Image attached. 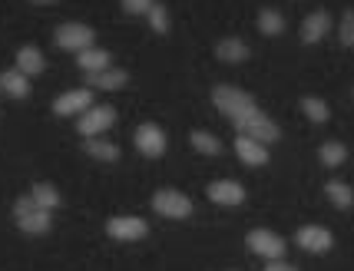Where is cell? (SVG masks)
<instances>
[{
	"label": "cell",
	"instance_id": "obj_1",
	"mask_svg": "<svg viewBox=\"0 0 354 271\" xmlns=\"http://www.w3.org/2000/svg\"><path fill=\"white\" fill-rule=\"evenodd\" d=\"M14 218L17 225H20V232H27V235H46L50 232V225H53V215L46 209H40L37 202H33V196H20L14 202Z\"/></svg>",
	"mask_w": 354,
	"mask_h": 271
},
{
	"label": "cell",
	"instance_id": "obj_2",
	"mask_svg": "<svg viewBox=\"0 0 354 271\" xmlns=\"http://www.w3.org/2000/svg\"><path fill=\"white\" fill-rule=\"evenodd\" d=\"M212 103H216L225 116H232L235 122L252 116V113H259L255 100H252L245 90H239V86H216V90H212Z\"/></svg>",
	"mask_w": 354,
	"mask_h": 271
},
{
	"label": "cell",
	"instance_id": "obj_3",
	"mask_svg": "<svg viewBox=\"0 0 354 271\" xmlns=\"http://www.w3.org/2000/svg\"><path fill=\"white\" fill-rule=\"evenodd\" d=\"M153 209L166 218H189L192 215V198L176 192V189H159L153 196Z\"/></svg>",
	"mask_w": 354,
	"mask_h": 271
},
{
	"label": "cell",
	"instance_id": "obj_4",
	"mask_svg": "<svg viewBox=\"0 0 354 271\" xmlns=\"http://www.w3.org/2000/svg\"><path fill=\"white\" fill-rule=\"evenodd\" d=\"M235 126H239V136L259 139V142H275L278 136H281V133H278V126L265 116L262 109H259V113H252V116H245V120H239Z\"/></svg>",
	"mask_w": 354,
	"mask_h": 271
},
{
	"label": "cell",
	"instance_id": "obj_5",
	"mask_svg": "<svg viewBox=\"0 0 354 271\" xmlns=\"http://www.w3.org/2000/svg\"><path fill=\"white\" fill-rule=\"evenodd\" d=\"M53 40H57V46H63V50H77L80 53V50L93 46L96 33H93V27H86V24H63V27H57Z\"/></svg>",
	"mask_w": 354,
	"mask_h": 271
},
{
	"label": "cell",
	"instance_id": "obj_6",
	"mask_svg": "<svg viewBox=\"0 0 354 271\" xmlns=\"http://www.w3.org/2000/svg\"><path fill=\"white\" fill-rule=\"evenodd\" d=\"M106 235L116 241H139L149 235V225L142 218H136V215H120V218L106 222Z\"/></svg>",
	"mask_w": 354,
	"mask_h": 271
},
{
	"label": "cell",
	"instance_id": "obj_7",
	"mask_svg": "<svg viewBox=\"0 0 354 271\" xmlns=\"http://www.w3.org/2000/svg\"><path fill=\"white\" fill-rule=\"evenodd\" d=\"M245 241H248V248H252L255 255L272 258V261H278V258L285 255V239L275 235V232H268V228H255V232H248Z\"/></svg>",
	"mask_w": 354,
	"mask_h": 271
},
{
	"label": "cell",
	"instance_id": "obj_8",
	"mask_svg": "<svg viewBox=\"0 0 354 271\" xmlns=\"http://www.w3.org/2000/svg\"><path fill=\"white\" fill-rule=\"evenodd\" d=\"M113 122H116V109H113V106H90V109L83 113V120L77 122V129L90 139V136H96V133H106Z\"/></svg>",
	"mask_w": 354,
	"mask_h": 271
},
{
	"label": "cell",
	"instance_id": "obj_9",
	"mask_svg": "<svg viewBox=\"0 0 354 271\" xmlns=\"http://www.w3.org/2000/svg\"><path fill=\"white\" fill-rule=\"evenodd\" d=\"M136 149L149 159H159L166 152V133L156 126V122H142L136 129Z\"/></svg>",
	"mask_w": 354,
	"mask_h": 271
},
{
	"label": "cell",
	"instance_id": "obj_10",
	"mask_svg": "<svg viewBox=\"0 0 354 271\" xmlns=\"http://www.w3.org/2000/svg\"><path fill=\"white\" fill-rule=\"evenodd\" d=\"M295 241H298V245H301L305 252H315V255H322V252H328V248L335 245V235H331L328 228H322V225H305V228H298Z\"/></svg>",
	"mask_w": 354,
	"mask_h": 271
},
{
	"label": "cell",
	"instance_id": "obj_11",
	"mask_svg": "<svg viewBox=\"0 0 354 271\" xmlns=\"http://www.w3.org/2000/svg\"><path fill=\"white\" fill-rule=\"evenodd\" d=\"M90 106H93V93L86 86V90H70L63 96H57L53 100V113L57 116H73V113H86Z\"/></svg>",
	"mask_w": 354,
	"mask_h": 271
},
{
	"label": "cell",
	"instance_id": "obj_12",
	"mask_svg": "<svg viewBox=\"0 0 354 271\" xmlns=\"http://www.w3.org/2000/svg\"><path fill=\"white\" fill-rule=\"evenodd\" d=\"M209 198H212L216 205H242V202H245V189L232 179H218L209 185Z\"/></svg>",
	"mask_w": 354,
	"mask_h": 271
},
{
	"label": "cell",
	"instance_id": "obj_13",
	"mask_svg": "<svg viewBox=\"0 0 354 271\" xmlns=\"http://www.w3.org/2000/svg\"><path fill=\"white\" fill-rule=\"evenodd\" d=\"M126 80H129V73H126V70L106 66V70L86 73V86H90V90H120V86H126Z\"/></svg>",
	"mask_w": 354,
	"mask_h": 271
},
{
	"label": "cell",
	"instance_id": "obj_14",
	"mask_svg": "<svg viewBox=\"0 0 354 271\" xmlns=\"http://www.w3.org/2000/svg\"><path fill=\"white\" fill-rule=\"evenodd\" d=\"M235 152H239V159H242L245 166H265V162H268V149H265V142L248 139V136H239V139H235Z\"/></svg>",
	"mask_w": 354,
	"mask_h": 271
},
{
	"label": "cell",
	"instance_id": "obj_15",
	"mask_svg": "<svg viewBox=\"0 0 354 271\" xmlns=\"http://www.w3.org/2000/svg\"><path fill=\"white\" fill-rule=\"evenodd\" d=\"M328 30H331V17H328V10H315V14H308L301 20V40H305V44H318Z\"/></svg>",
	"mask_w": 354,
	"mask_h": 271
},
{
	"label": "cell",
	"instance_id": "obj_16",
	"mask_svg": "<svg viewBox=\"0 0 354 271\" xmlns=\"http://www.w3.org/2000/svg\"><path fill=\"white\" fill-rule=\"evenodd\" d=\"M248 44L245 40H239V37H225V40H218L216 44V57L218 60H225V63H242L248 60Z\"/></svg>",
	"mask_w": 354,
	"mask_h": 271
},
{
	"label": "cell",
	"instance_id": "obj_17",
	"mask_svg": "<svg viewBox=\"0 0 354 271\" xmlns=\"http://www.w3.org/2000/svg\"><path fill=\"white\" fill-rule=\"evenodd\" d=\"M44 66H46V60H44V53H40L37 46H20V50H17V70H20V73L40 76L44 73Z\"/></svg>",
	"mask_w": 354,
	"mask_h": 271
},
{
	"label": "cell",
	"instance_id": "obj_18",
	"mask_svg": "<svg viewBox=\"0 0 354 271\" xmlns=\"http://www.w3.org/2000/svg\"><path fill=\"white\" fill-rule=\"evenodd\" d=\"M0 90L10 93L14 100H24V96H30V76L20 70H7V73H0Z\"/></svg>",
	"mask_w": 354,
	"mask_h": 271
},
{
	"label": "cell",
	"instance_id": "obj_19",
	"mask_svg": "<svg viewBox=\"0 0 354 271\" xmlns=\"http://www.w3.org/2000/svg\"><path fill=\"white\" fill-rule=\"evenodd\" d=\"M77 66L83 70V73L106 70V66H109V53H106V50H100V46H86V50H80V53H77Z\"/></svg>",
	"mask_w": 354,
	"mask_h": 271
},
{
	"label": "cell",
	"instance_id": "obj_20",
	"mask_svg": "<svg viewBox=\"0 0 354 271\" xmlns=\"http://www.w3.org/2000/svg\"><path fill=\"white\" fill-rule=\"evenodd\" d=\"M30 196H33V202L40 205V209H46V212H53V209H60V192H57V185H50V182H37L30 189Z\"/></svg>",
	"mask_w": 354,
	"mask_h": 271
},
{
	"label": "cell",
	"instance_id": "obj_21",
	"mask_svg": "<svg viewBox=\"0 0 354 271\" xmlns=\"http://www.w3.org/2000/svg\"><path fill=\"white\" fill-rule=\"evenodd\" d=\"M83 149H86V156L100 159V162H116V159H120V146H113V142H106V139H96V136L86 139Z\"/></svg>",
	"mask_w": 354,
	"mask_h": 271
},
{
	"label": "cell",
	"instance_id": "obj_22",
	"mask_svg": "<svg viewBox=\"0 0 354 271\" xmlns=\"http://www.w3.org/2000/svg\"><path fill=\"white\" fill-rule=\"evenodd\" d=\"M324 192H328V198H331L338 209H351V205H354V189L348 185V182L331 179L328 185H324Z\"/></svg>",
	"mask_w": 354,
	"mask_h": 271
},
{
	"label": "cell",
	"instance_id": "obj_23",
	"mask_svg": "<svg viewBox=\"0 0 354 271\" xmlns=\"http://www.w3.org/2000/svg\"><path fill=\"white\" fill-rule=\"evenodd\" d=\"M189 142H192L196 152H202V156H218V152H222V142H218L212 133H202V129H196V133L189 136Z\"/></svg>",
	"mask_w": 354,
	"mask_h": 271
},
{
	"label": "cell",
	"instance_id": "obj_24",
	"mask_svg": "<svg viewBox=\"0 0 354 271\" xmlns=\"http://www.w3.org/2000/svg\"><path fill=\"white\" fill-rule=\"evenodd\" d=\"M259 30L268 33V37H278V33L285 30V17L272 10V7H265L262 14H259Z\"/></svg>",
	"mask_w": 354,
	"mask_h": 271
},
{
	"label": "cell",
	"instance_id": "obj_25",
	"mask_svg": "<svg viewBox=\"0 0 354 271\" xmlns=\"http://www.w3.org/2000/svg\"><path fill=\"white\" fill-rule=\"evenodd\" d=\"M301 109H305V116H308L311 122H328V103L324 100H318V96H305L301 100Z\"/></svg>",
	"mask_w": 354,
	"mask_h": 271
},
{
	"label": "cell",
	"instance_id": "obj_26",
	"mask_svg": "<svg viewBox=\"0 0 354 271\" xmlns=\"http://www.w3.org/2000/svg\"><path fill=\"white\" fill-rule=\"evenodd\" d=\"M318 159H322L324 166H341V162H344V159H348V149H344V146H341V142H324L322 149H318Z\"/></svg>",
	"mask_w": 354,
	"mask_h": 271
},
{
	"label": "cell",
	"instance_id": "obj_27",
	"mask_svg": "<svg viewBox=\"0 0 354 271\" xmlns=\"http://www.w3.org/2000/svg\"><path fill=\"white\" fill-rule=\"evenodd\" d=\"M146 17H149V27H153L156 33H169V10H166L162 3H153Z\"/></svg>",
	"mask_w": 354,
	"mask_h": 271
},
{
	"label": "cell",
	"instance_id": "obj_28",
	"mask_svg": "<svg viewBox=\"0 0 354 271\" xmlns=\"http://www.w3.org/2000/svg\"><path fill=\"white\" fill-rule=\"evenodd\" d=\"M338 37L344 46H354V10H344L341 17V27H338Z\"/></svg>",
	"mask_w": 354,
	"mask_h": 271
},
{
	"label": "cell",
	"instance_id": "obj_29",
	"mask_svg": "<svg viewBox=\"0 0 354 271\" xmlns=\"http://www.w3.org/2000/svg\"><path fill=\"white\" fill-rule=\"evenodd\" d=\"M156 0H123V10L126 14H149Z\"/></svg>",
	"mask_w": 354,
	"mask_h": 271
},
{
	"label": "cell",
	"instance_id": "obj_30",
	"mask_svg": "<svg viewBox=\"0 0 354 271\" xmlns=\"http://www.w3.org/2000/svg\"><path fill=\"white\" fill-rule=\"evenodd\" d=\"M265 271H298V268H292V265H285V261L278 258V261H268V265H265Z\"/></svg>",
	"mask_w": 354,
	"mask_h": 271
},
{
	"label": "cell",
	"instance_id": "obj_31",
	"mask_svg": "<svg viewBox=\"0 0 354 271\" xmlns=\"http://www.w3.org/2000/svg\"><path fill=\"white\" fill-rule=\"evenodd\" d=\"M33 3H53V0H33Z\"/></svg>",
	"mask_w": 354,
	"mask_h": 271
}]
</instances>
